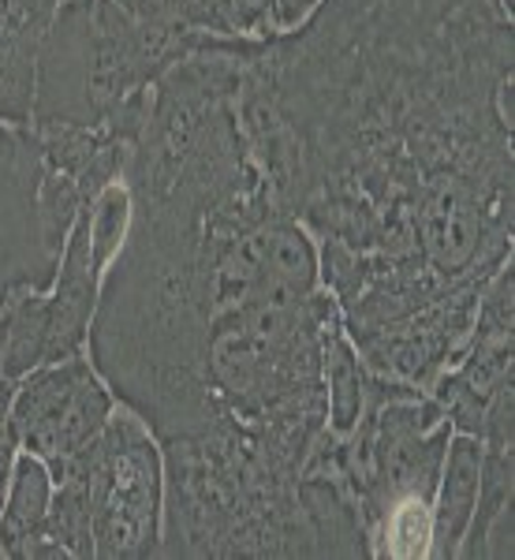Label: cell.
Wrapping results in <instances>:
<instances>
[{"instance_id":"obj_5","label":"cell","mask_w":515,"mask_h":560,"mask_svg":"<svg viewBox=\"0 0 515 560\" xmlns=\"http://www.w3.org/2000/svg\"><path fill=\"white\" fill-rule=\"evenodd\" d=\"M116 404L120 400L83 351L45 363L15 382L12 430L23 453L42 456L49 475H57L108 427Z\"/></svg>"},{"instance_id":"obj_1","label":"cell","mask_w":515,"mask_h":560,"mask_svg":"<svg viewBox=\"0 0 515 560\" xmlns=\"http://www.w3.org/2000/svg\"><path fill=\"white\" fill-rule=\"evenodd\" d=\"M515 20L496 0H321L243 60L239 128L363 359L475 314L515 236Z\"/></svg>"},{"instance_id":"obj_15","label":"cell","mask_w":515,"mask_h":560,"mask_svg":"<svg viewBox=\"0 0 515 560\" xmlns=\"http://www.w3.org/2000/svg\"><path fill=\"white\" fill-rule=\"evenodd\" d=\"M321 0H273V23H277V34H288V31H300V26L318 12Z\"/></svg>"},{"instance_id":"obj_7","label":"cell","mask_w":515,"mask_h":560,"mask_svg":"<svg viewBox=\"0 0 515 560\" xmlns=\"http://www.w3.org/2000/svg\"><path fill=\"white\" fill-rule=\"evenodd\" d=\"M45 20L31 0H0V120L26 131L34 116Z\"/></svg>"},{"instance_id":"obj_2","label":"cell","mask_w":515,"mask_h":560,"mask_svg":"<svg viewBox=\"0 0 515 560\" xmlns=\"http://www.w3.org/2000/svg\"><path fill=\"white\" fill-rule=\"evenodd\" d=\"M165 527L161 557L295 560L318 557L300 504V471L261 433L224 419L161 441Z\"/></svg>"},{"instance_id":"obj_18","label":"cell","mask_w":515,"mask_h":560,"mask_svg":"<svg viewBox=\"0 0 515 560\" xmlns=\"http://www.w3.org/2000/svg\"><path fill=\"white\" fill-rule=\"evenodd\" d=\"M8 325H12V303H4L0 306V388L4 385H12L4 377V351H8Z\"/></svg>"},{"instance_id":"obj_13","label":"cell","mask_w":515,"mask_h":560,"mask_svg":"<svg viewBox=\"0 0 515 560\" xmlns=\"http://www.w3.org/2000/svg\"><path fill=\"white\" fill-rule=\"evenodd\" d=\"M232 26L236 38H273V0H232Z\"/></svg>"},{"instance_id":"obj_3","label":"cell","mask_w":515,"mask_h":560,"mask_svg":"<svg viewBox=\"0 0 515 560\" xmlns=\"http://www.w3.org/2000/svg\"><path fill=\"white\" fill-rule=\"evenodd\" d=\"M202 34L134 23L116 0H65L38 49L31 124H105L191 57Z\"/></svg>"},{"instance_id":"obj_10","label":"cell","mask_w":515,"mask_h":560,"mask_svg":"<svg viewBox=\"0 0 515 560\" xmlns=\"http://www.w3.org/2000/svg\"><path fill=\"white\" fill-rule=\"evenodd\" d=\"M52 490H57V482H52L45 459L20 448L12 486H8L4 497V512H0V546H4V557L23 560L26 541L38 535L45 516H49Z\"/></svg>"},{"instance_id":"obj_9","label":"cell","mask_w":515,"mask_h":560,"mask_svg":"<svg viewBox=\"0 0 515 560\" xmlns=\"http://www.w3.org/2000/svg\"><path fill=\"white\" fill-rule=\"evenodd\" d=\"M321 377H325V427L337 438H348L359 427L366 404H370V382L374 370L351 345L343 318L325 332V355H321Z\"/></svg>"},{"instance_id":"obj_16","label":"cell","mask_w":515,"mask_h":560,"mask_svg":"<svg viewBox=\"0 0 515 560\" xmlns=\"http://www.w3.org/2000/svg\"><path fill=\"white\" fill-rule=\"evenodd\" d=\"M15 456H20V438H15V430L8 427L4 433H0V512H4V497H8V486H12ZM0 557H4V546H0Z\"/></svg>"},{"instance_id":"obj_11","label":"cell","mask_w":515,"mask_h":560,"mask_svg":"<svg viewBox=\"0 0 515 560\" xmlns=\"http://www.w3.org/2000/svg\"><path fill=\"white\" fill-rule=\"evenodd\" d=\"M134 221V198L131 187L124 179L108 184L94 202L86 206V224H90V258H94V273L105 277L108 266L116 261V255L128 243Z\"/></svg>"},{"instance_id":"obj_6","label":"cell","mask_w":515,"mask_h":560,"mask_svg":"<svg viewBox=\"0 0 515 560\" xmlns=\"http://www.w3.org/2000/svg\"><path fill=\"white\" fill-rule=\"evenodd\" d=\"M38 150L26 142L15 158H0V306L12 303L20 292H49L57 277V255L45 247L38 206Z\"/></svg>"},{"instance_id":"obj_17","label":"cell","mask_w":515,"mask_h":560,"mask_svg":"<svg viewBox=\"0 0 515 560\" xmlns=\"http://www.w3.org/2000/svg\"><path fill=\"white\" fill-rule=\"evenodd\" d=\"M23 142H26V131L0 120V158H15V153L23 150Z\"/></svg>"},{"instance_id":"obj_4","label":"cell","mask_w":515,"mask_h":560,"mask_svg":"<svg viewBox=\"0 0 515 560\" xmlns=\"http://www.w3.org/2000/svg\"><path fill=\"white\" fill-rule=\"evenodd\" d=\"M71 464V459H68ZM86 475L94 512V557H161L165 527V456L153 430L131 408L116 404L108 427L75 456Z\"/></svg>"},{"instance_id":"obj_8","label":"cell","mask_w":515,"mask_h":560,"mask_svg":"<svg viewBox=\"0 0 515 560\" xmlns=\"http://www.w3.org/2000/svg\"><path fill=\"white\" fill-rule=\"evenodd\" d=\"M478 464H482V438L452 430L437 490H433V538L426 560H456L475 512Z\"/></svg>"},{"instance_id":"obj_12","label":"cell","mask_w":515,"mask_h":560,"mask_svg":"<svg viewBox=\"0 0 515 560\" xmlns=\"http://www.w3.org/2000/svg\"><path fill=\"white\" fill-rule=\"evenodd\" d=\"M134 23L150 26H184V31H198L195 4L191 0H116Z\"/></svg>"},{"instance_id":"obj_14","label":"cell","mask_w":515,"mask_h":560,"mask_svg":"<svg viewBox=\"0 0 515 560\" xmlns=\"http://www.w3.org/2000/svg\"><path fill=\"white\" fill-rule=\"evenodd\" d=\"M198 31L221 34V38H236V26H232V0H191Z\"/></svg>"}]
</instances>
